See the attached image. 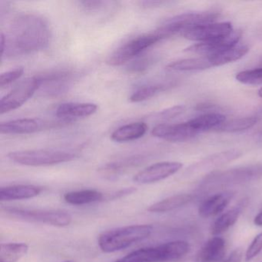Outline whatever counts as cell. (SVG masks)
<instances>
[{"label":"cell","mask_w":262,"mask_h":262,"mask_svg":"<svg viewBox=\"0 0 262 262\" xmlns=\"http://www.w3.org/2000/svg\"><path fill=\"white\" fill-rule=\"evenodd\" d=\"M5 36L4 56L15 57L45 49L50 42V30L40 16L26 14L13 21Z\"/></svg>","instance_id":"1"},{"label":"cell","mask_w":262,"mask_h":262,"mask_svg":"<svg viewBox=\"0 0 262 262\" xmlns=\"http://www.w3.org/2000/svg\"><path fill=\"white\" fill-rule=\"evenodd\" d=\"M153 227L135 225L120 227L104 231L98 237V245L103 252L113 253L128 248L151 235Z\"/></svg>","instance_id":"2"},{"label":"cell","mask_w":262,"mask_h":262,"mask_svg":"<svg viewBox=\"0 0 262 262\" xmlns=\"http://www.w3.org/2000/svg\"><path fill=\"white\" fill-rule=\"evenodd\" d=\"M190 251L185 241L167 242L156 247L136 250L116 262H169L180 260Z\"/></svg>","instance_id":"3"},{"label":"cell","mask_w":262,"mask_h":262,"mask_svg":"<svg viewBox=\"0 0 262 262\" xmlns=\"http://www.w3.org/2000/svg\"><path fill=\"white\" fill-rule=\"evenodd\" d=\"M262 178V164L238 167L208 174L202 181L201 188L213 190L230 185H240Z\"/></svg>","instance_id":"4"},{"label":"cell","mask_w":262,"mask_h":262,"mask_svg":"<svg viewBox=\"0 0 262 262\" xmlns=\"http://www.w3.org/2000/svg\"><path fill=\"white\" fill-rule=\"evenodd\" d=\"M7 157L15 163L27 166H47L70 162L76 155L54 149L24 150L10 152Z\"/></svg>","instance_id":"5"},{"label":"cell","mask_w":262,"mask_h":262,"mask_svg":"<svg viewBox=\"0 0 262 262\" xmlns=\"http://www.w3.org/2000/svg\"><path fill=\"white\" fill-rule=\"evenodd\" d=\"M5 212L7 215L18 220L56 227L68 226L72 222L71 214L64 210L8 208H6Z\"/></svg>","instance_id":"6"},{"label":"cell","mask_w":262,"mask_h":262,"mask_svg":"<svg viewBox=\"0 0 262 262\" xmlns=\"http://www.w3.org/2000/svg\"><path fill=\"white\" fill-rule=\"evenodd\" d=\"M219 17V14L214 12H201V13H188L179 15L167 20L157 31L162 39L173 35L205 24H212Z\"/></svg>","instance_id":"7"},{"label":"cell","mask_w":262,"mask_h":262,"mask_svg":"<svg viewBox=\"0 0 262 262\" xmlns=\"http://www.w3.org/2000/svg\"><path fill=\"white\" fill-rule=\"evenodd\" d=\"M162 39L156 33L138 36L117 49L111 56H108L106 63L111 67L123 65Z\"/></svg>","instance_id":"8"},{"label":"cell","mask_w":262,"mask_h":262,"mask_svg":"<svg viewBox=\"0 0 262 262\" xmlns=\"http://www.w3.org/2000/svg\"><path fill=\"white\" fill-rule=\"evenodd\" d=\"M40 81L36 76L19 83L0 101L1 115L10 113L22 106L40 88Z\"/></svg>","instance_id":"9"},{"label":"cell","mask_w":262,"mask_h":262,"mask_svg":"<svg viewBox=\"0 0 262 262\" xmlns=\"http://www.w3.org/2000/svg\"><path fill=\"white\" fill-rule=\"evenodd\" d=\"M233 31L230 23H212L188 29L182 35L188 40L203 42L228 36Z\"/></svg>","instance_id":"10"},{"label":"cell","mask_w":262,"mask_h":262,"mask_svg":"<svg viewBox=\"0 0 262 262\" xmlns=\"http://www.w3.org/2000/svg\"><path fill=\"white\" fill-rule=\"evenodd\" d=\"M183 165L177 162H162L150 165L136 174L133 180L138 184L147 185L160 182L177 173Z\"/></svg>","instance_id":"11"},{"label":"cell","mask_w":262,"mask_h":262,"mask_svg":"<svg viewBox=\"0 0 262 262\" xmlns=\"http://www.w3.org/2000/svg\"><path fill=\"white\" fill-rule=\"evenodd\" d=\"M242 35L241 30H236V31H233L228 36L190 46L189 47L185 49V52L203 55L205 56H211L235 47L240 40Z\"/></svg>","instance_id":"12"},{"label":"cell","mask_w":262,"mask_h":262,"mask_svg":"<svg viewBox=\"0 0 262 262\" xmlns=\"http://www.w3.org/2000/svg\"><path fill=\"white\" fill-rule=\"evenodd\" d=\"M151 134L155 137L171 142H186L198 135L189 122L178 124H159L153 128Z\"/></svg>","instance_id":"13"},{"label":"cell","mask_w":262,"mask_h":262,"mask_svg":"<svg viewBox=\"0 0 262 262\" xmlns=\"http://www.w3.org/2000/svg\"><path fill=\"white\" fill-rule=\"evenodd\" d=\"M48 128V123L41 119H19L3 122L0 133L5 135H25L39 133Z\"/></svg>","instance_id":"14"},{"label":"cell","mask_w":262,"mask_h":262,"mask_svg":"<svg viewBox=\"0 0 262 262\" xmlns=\"http://www.w3.org/2000/svg\"><path fill=\"white\" fill-rule=\"evenodd\" d=\"M225 241L221 237L208 240L193 257L180 262H217L225 254Z\"/></svg>","instance_id":"15"},{"label":"cell","mask_w":262,"mask_h":262,"mask_svg":"<svg viewBox=\"0 0 262 262\" xmlns=\"http://www.w3.org/2000/svg\"><path fill=\"white\" fill-rule=\"evenodd\" d=\"M242 155V151L237 149H231L215 153L191 165L188 168V171L189 174H192L201 171L213 169L238 159Z\"/></svg>","instance_id":"16"},{"label":"cell","mask_w":262,"mask_h":262,"mask_svg":"<svg viewBox=\"0 0 262 262\" xmlns=\"http://www.w3.org/2000/svg\"><path fill=\"white\" fill-rule=\"evenodd\" d=\"M233 191L216 193L205 199L199 208V214L204 219L217 215L225 210L234 197Z\"/></svg>","instance_id":"17"},{"label":"cell","mask_w":262,"mask_h":262,"mask_svg":"<svg viewBox=\"0 0 262 262\" xmlns=\"http://www.w3.org/2000/svg\"><path fill=\"white\" fill-rule=\"evenodd\" d=\"M36 76L40 81V88L45 86L46 93L49 95H56L66 91L71 79V73L64 70L50 72Z\"/></svg>","instance_id":"18"},{"label":"cell","mask_w":262,"mask_h":262,"mask_svg":"<svg viewBox=\"0 0 262 262\" xmlns=\"http://www.w3.org/2000/svg\"><path fill=\"white\" fill-rule=\"evenodd\" d=\"M42 188L33 185H16L0 188V200L2 202L26 200L36 197L42 192Z\"/></svg>","instance_id":"19"},{"label":"cell","mask_w":262,"mask_h":262,"mask_svg":"<svg viewBox=\"0 0 262 262\" xmlns=\"http://www.w3.org/2000/svg\"><path fill=\"white\" fill-rule=\"evenodd\" d=\"M97 110L96 104L67 102L58 107L56 114L60 119L70 120L76 118L88 117L96 113Z\"/></svg>","instance_id":"20"},{"label":"cell","mask_w":262,"mask_h":262,"mask_svg":"<svg viewBox=\"0 0 262 262\" xmlns=\"http://www.w3.org/2000/svg\"><path fill=\"white\" fill-rule=\"evenodd\" d=\"M148 125L142 122H133L119 127L111 135L112 140L116 142H126L140 139L146 133Z\"/></svg>","instance_id":"21"},{"label":"cell","mask_w":262,"mask_h":262,"mask_svg":"<svg viewBox=\"0 0 262 262\" xmlns=\"http://www.w3.org/2000/svg\"><path fill=\"white\" fill-rule=\"evenodd\" d=\"M194 195L191 194H179L170 196L160 202H156L148 207V211L151 212H168L188 205L194 200Z\"/></svg>","instance_id":"22"},{"label":"cell","mask_w":262,"mask_h":262,"mask_svg":"<svg viewBox=\"0 0 262 262\" xmlns=\"http://www.w3.org/2000/svg\"><path fill=\"white\" fill-rule=\"evenodd\" d=\"M248 51H249V48L248 46L236 45L232 48L228 49L207 57L209 59L213 67H221V66L239 60L243 58Z\"/></svg>","instance_id":"23"},{"label":"cell","mask_w":262,"mask_h":262,"mask_svg":"<svg viewBox=\"0 0 262 262\" xmlns=\"http://www.w3.org/2000/svg\"><path fill=\"white\" fill-rule=\"evenodd\" d=\"M104 194L95 189L70 191L64 194V200L73 205H84L103 200Z\"/></svg>","instance_id":"24"},{"label":"cell","mask_w":262,"mask_h":262,"mask_svg":"<svg viewBox=\"0 0 262 262\" xmlns=\"http://www.w3.org/2000/svg\"><path fill=\"white\" fill-rule=\"evenodd\" d=\"M212 67V64L207 56L182 59L167 66L168 70L179 72L202 71Z\"/></svg>","instance_id":"25"},{"label":"cell","mask_w":262,"mask_h":262,"mask_svg":"<svg viewBox=\"0 0 262 262\" xmlns=\"http://www.w3.org/2000/svg\"><path fill=\"white\" fill-rule=\"evenodd\" d=\"M245 204L238 205L235 208L228 210L226 212L219 216L211 227V233L214 235L222 234L225 231H228L231 227L235 224L242 213V208Z\"/></svg>","instance_id":"26"},{"label":"cell","mask_w":262,"mask_h":262,"mask_svg":"<svg viewBox=\"0 0 262 262\" xmlns=\"http://www.w3.org/2000/svg\"><path fill=\"white\" fill-rule=\"evenodd\" d=\"M225 116L219 113H208L188 121L191 126L199 133L217 128L225 122Z\"/></svg>","instance_id":"27"},{"label":"cell","mask_w":262,"mask_h":262,"mask_svg":"<svg viewBox=\"0 0 262 262\" xmlns=\"http://www.w3.org/2000/svg\"><path fill=\"white\" fill-rule=\"evenodd\" d=\"M28 251L29 245L26 243H2L0 245V262H17Z\"/></svg>","instance_id":"28"},{"label":"cell","mask_w":262,"mask_h":262,"mask_svg":"<svg viewBox=\"0 0 262 262\" xmlns=\"http://www.w3.org/2000/svg\"><path fill=\"white\" fill-rule=\"evenodd\" d=\"M257 122V119L255 117L238 118V119L225 121L216 129L222 133H239V132L245 131L252 128L256 125Z\"/></svg>","instance_id":"29"},{"label":"cell","mask_w":262,"mask_h":262,"mask_svg":"<svg viewBox=\"0 0 262 262\" xmlns=\"http://www.w3.org/2000/svg\"><path fill=\"white\" fill-rule=\"evenodd\" d=\"M143 159L144 157L142 156H133V157L128 158L124 160L108 164L103 167L101 171H102V174H105L106 177H116L124 170L140 163L143 161Z\"/></svg>","instance_id":"30"},{"label":"cell","mask_w":262,"mask_h":262,"mask_svg":"<svg viewBox=\"0 0 262 262\" xmlns=\"http://www.w3.org/2000/svg\"><path fill=\"white\" fill-rule=\"evenodd\" d=\"M165 89L162 85H143L138 89L129 97L132 102H140L151 99Z\"/></svg>","instance_id":"31"},{"label":"cell","mask_w":262,"mask_h":262,"mask_svg":"<svg viewBox=\"0 0 262 262\" xmlns=\"http://www.w3.org/2000/svg\"><path fill=\"white\" fill-rule=\"evenodd\" d=\"M236 79L245 85H262V68L245 70L236 75Z\"/></svg>","instance_id":"32"},{"label":"cell","mask_w":262,"mask_h":262,"mask_svg":"<svg viewBox=\"0 0 262 262\" xmlns=\"http://www.w3.org/2000/svg\"><path fill=\"white\" fill-rule=\"evenodd\" d=\"M154 61V56H151V55L142 56L132 62L128 66L127 70L130 73H143V72L146 71L152 65Z\"/></svg>","instance_id":"33"},{"label":"cell","mask_w":262,"mask_h":262,"mask_svg":"<svg viewBox=\"0 0 262 262\" xmlns=\"http://www.w3.org/2000/svg\"><path fill=\"white\" fill-rule=\"evenodd\" d=\"M24 69L23 67H19V68L3 73L0 76V86L1 88L8 86L9 85L19 79L24 75Z\"/></svg>","instance_id":"34"},{"label":"cell","mask_w":262,"mask_h":262,"mask_svg":"<svg viewBox=\"0 0 262 262\" xmlns=\"http://www.w3.org/2000/svg\"><path fill=\"white\" fill-rule=\"evenodd\" d=\"M262 251V232L257 234L254 240L248 247L246 253H245V260L246 261L254 259L256 256L258 255Z\"/></svg>","instance_id":"35"},{"label":"cell","mask_w":262,"mask_h":262,"mask_svg":"<svg viewBox=\"0 0 262 262\" xmlns=\"http://www.w3.org/2000/svg\"><path fill=\"white\" fill-rule=\"evenodd\" d=\"M183 106L177 105V106L171 107V108L163 110L161 113H158L156 117L159 119H161V120H168V119H173V118L179 116V115L183 113Z\"/></svg>","instance_id":"36"},{"label":"cell","mask_w":262,"mask_h":262,"mask_svg":"<svg viewBox=\"0 0 262 262\" xmlns=\"http://www.w3.org/2000/svg\"><path fill=\"white\" fill-rule=\"evenodd\" d=\"M242 257H243V250L242 248H237L222 262H242Z\"/></svg>","instance_id":"37"},{"label":"cell","mask_w":262,"mask_h":262,"mask_svg":"<svg viewBox=\"0 0 262 262\" xmlns=\"http://www.w3.org/2000/svg\"><path fill=\"white\" fill-rule=\"evenodd\" d=\"M136 191V189L135 188H125V189L119 190V191H116V192L113 193L110 197H108V199L113 200V199H120V198L124 197V196L133 194Z\"/></svg>","instance_id":"38"},{"label":"cell","mask_w":262,"mask_h":262,"mask_svg":"<svg viewBox=\"0 0 262 262\" xmlns=\"http://www.w3.org/2000/svg\"><path fill=\"white\" fill-rule=\"evenodd\" d=\"M105 3L102 1H82L81 2L82 7L86 9L87 10H96L102 7Z\"/></svg>","instance_id":"39"},{"label":"cell","mask_w":262,"mask_h":262,"mask_svg":"<svg viewBox=\"0 0 262 262\" xmlns=\"http://www.w3.org/2000/svg\"><path fill=\"white\" fill-rule=\"evenodd\" d=\"M0 50H1V56H4L6 48V36L4 33H1V37H0Z\"/></svg>","instance_id":"40"},{"label":"cell","mask_w":262,"mask_h":262,"mask_svg":"<svg viewBox=\"0 0 262 262\" xmlns=\"http://www.w3.org/2000/svg\"><path fill=\"white\" fill-rule=\"evenodd\" d=\"M254 223L257 226H262V210L254 217Z\"/></svg>","instance_id":"41"},{"label":"cell","mask_w":262,"mask_h":262,"mask_svg":"<svg viewBox=\"0 0 262 262\" xmlns=\"http://www.w3.org/2000/svg\"><path fill=\"white\" fill-rule=\"evenodd\" d=\"M258 96L262 98V88L258 91Z\"/></svg>","instance_id":"42"},{"label":"cell","mask_w":262,"mask_h":262,"mask_svg":"<svg viewBox=\"0 0 262 262\" xmlns=\"http://www.w3.org/2000/svg\"><path fill=\"white\" fill-rule=\"evenodd\" d=\"M62 262H76V261H75V260H65V261H62Z\"/></svg>","instance_id":"43"}]
</instances>
